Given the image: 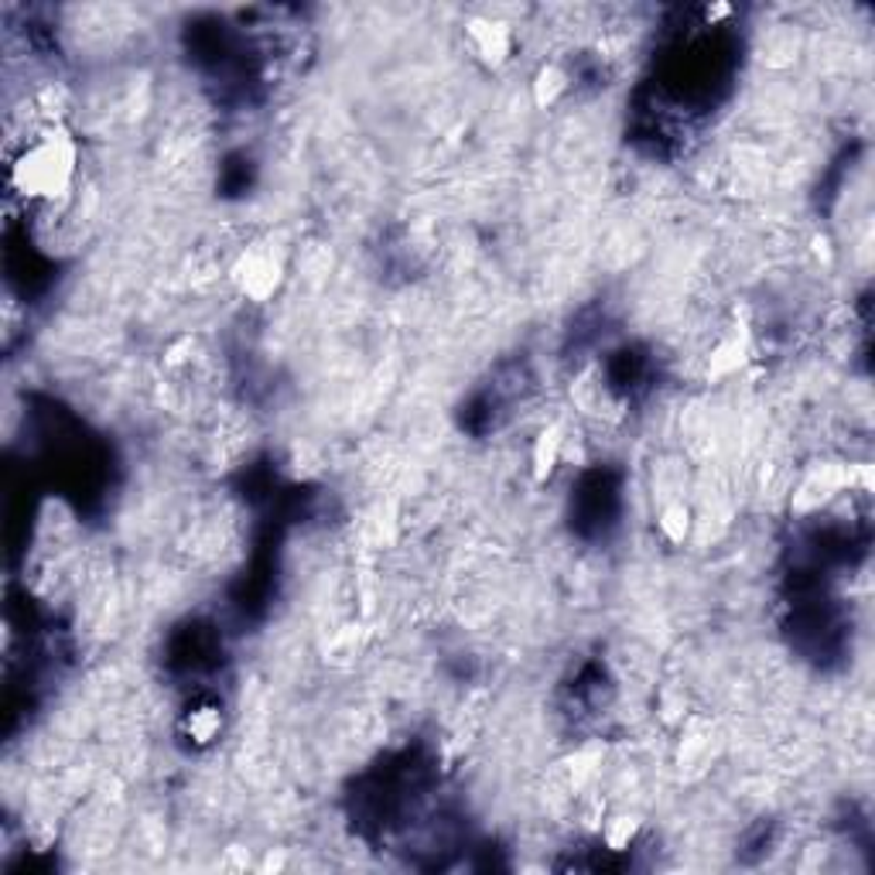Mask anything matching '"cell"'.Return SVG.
<instances>
[{"instance_id":"1","label":"cell","mask_w":875,"mask_h":875,"mask_svg":"<svg viewBox=\"0 0 875 875\" xmlns=\"http://www.w3.org/2000/svg\"><path fill=\"white\" fill-rule=\"evenodd\" d=\"M82 147L66 123L48 120L31 131L8 162V189L27 206L66 202L79 181Z\"/></svg>"},{"instance_id":"2","label":"cell","mask_w":875,"mask_h":875,"mask_svg":"<svg viewBox=\"0 0 875 875\" xmlns=\"http://www.w3.org/2000/svg\"><path fill=\"white\" fill-rule=\"evenodd\" d=\"M230 277H233V285L243 298L267 301L277 295L280 280H285V261H280L274 243H250L233 261Z\"/></svg>"},{"instance_id":"3","label":"cell","mask_w":875,"mask_h":875,"mask_svg":"<svg viewBox=\"0 0 875 875\" xmlns=\"http://www.w3.org/2000/svg\"><path fill=\"white\" fill-rule=\"evenodd\" d=\"M462 42L483 69H503L517 52V27L496 14H473L462 24Z\"/></svg>"},{"instance_id":"4","label":"cell","mask_w":875,"mask_h":875,"mask_svg":"<svg viewBox=\"0 0 875 875\" xmlns=\"http://www.w3.org/2000/svg\"><path fill=\"white\" fill-rule=\"evenodd\" d=\"M749 359V335L742 325H732L729 332L718 335V342L708 353V373L711 377H732L735 369H742Z\"/></svg>"},{"instance_id":"5","label":"cell","mask_w":875,"mask_h":875,"mask_svg":"<svg viewBox=\"0 0 875 875\" xmlns=\"http://www.w3.org/2000/svg\"><path fill=\"white\" fill-rule=\"evenodd\" d=\"M530 92H534V103L541 110L557 107L561 100H565L572 92V73H568L565 62H544L534 76V82H530Z\"/></svg>"},{"instance_id":"6","label":"cell","mask_w":875,"mask_h":875,"mask_svg":"<svg viewBox=\"0 0 875 875\" xmlns=\"http://www.w3.org/2000/svg\"><path fill=\"white\" fill-rule=\"evenodd\" d=\"M181 729L192 745H209L219 739V732H223V708L212 705V701H202V705L189 708V715L181 718Z\"/></svg>"},{"instance_id":"7","label":"cell","mask_w":875,"mask_h":875,"mask_svg":"<svg viewBox=\"0 0 875 875\" xmlns=\"http://www.w3.org/2000/svg\"><path fill=\"white\" fill-rule=\"evenodd\" d=\"M534 468H538V476H551L554 468H557V462H561V455H565V431H561L557 424H551V428H544L541 434H538V442H534Z\"/></svg>"},{"instance_id":"8","label":"cell","mask_w":875,"mask_h":875,"mask_svg":"<svg viewBox=\"0 0 875 875\" xmlns=\"http://www.w3.org/2000/svg\"><path fill=\"white\" fill-rule=\"evenodd\" d=\"M661 530L667 534V541H684L687 530H691V510L684 503H667L661 513Z\"/></svg>"}]
</instances>
